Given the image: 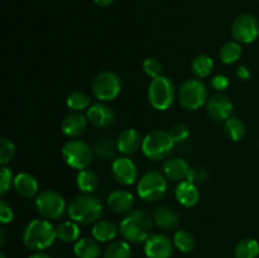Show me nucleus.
I'll list each match as a JSON object with an SVG mask.
<instances>
[{
	"label": "nucleus",
	"instance_id": "nucleus-14",
	"mask_svg": "<svg viewBox=\"0 0 259 258\" xmlns=\"http://www.w3.org/2000/svg\"><path fill=\"white\" fill-rule=\"evenodd\" d=\"M174 247V243L167 235L156 233L149 235L144 242V253L148 258H171Z\"/></svg>",
	"mask_w": 259,
	"mask_h": 258
},
{
	"label": "nucleus",
	"instance_id": "nucleus-34",
	"mask_svg": "<svg viewBox=\"0 0 259 258\" xmlns=\"http://www.w3.org/2000/svg\"><path fill=\"white\" fill-rule=\"evenodd\" d=\"M66 104L72 111L80 113L90 108V98L83 91H72L66 99Z\"/></svg>",
	"mask_w": 259,
	"mask_h": 258
},
{
	"label": "nucleus",
	"instance_id": "nucleus-42",
	"mask_svg": "<svg viewBox=\"0 0 259 258\" xmlns=\"http://www.w3.org/2000/svg\"><path fill=\"white\" fill-rule=\"evenodd\" d=\"M29 258H52V257H51L50 254H47V253L42 252V250H38V252L33 253Z\"/></svg>",
	"mask_w": 259,
	"mask_h": 258
},
{
	"label": "nucleus",
	"instance_id": "nucleus-3",
	"mask_svg": "<svg viewBox=\"0 0 259 258\" xmlns=\"http://www.w3.org/2000/svg\"><path fill=\"white\" fill-rule=\"evenodd\" d=\"M57 239L56 228L47 219H34L23 230V243L30 250H43Z\"/></svg>",
	"mask_w": 259,
	"mask_h": 258
},
{
	"label": "nucleus",
	"instance_id": "nucleus-4",
	"mask_svg": "<svg viewBox=\"0 0 259 258\" xmlns=\"http://www.w3.org/2000/svg\"><path fill=\"white\" fill-rule=\"evenodd\" d=\"M175 147V141L167 131L154 129L149 132L143 138L142 152L144 156L152 161H159L168 157Z\"/></svg>",
	"mask_w": 259,
	"mask_h": 258
},
{
	"label": "nucleus",
	"instance_id": "nucleus-15",
	"mask_svg": "<svg viewBox=\"0 0 259 258\" xmlns=\"http://www.w3.org/2000/svg\"><path fill=\"white\" fill-rule=\"evenodd\" d=\"M89 123L98 129H106L115 123V113L109 105L104 103L91 104L86 113Z\"/></svg>",
	"mask_w": 259,
	"mask_h": 258
},
{
	"label": "nucleus",
	"instance_id": "nucleus-11",
	"mask_svg": "<svg viewBox=\"0 0 259 258\" xmlns=\"http://www.w3.org/2000/svg\"><path fill=\"white\" fill-rule=\"evenodd\" d=\"M232 35L240 45H249L259 37V20L255 15L243 13L232 24Z\"/></svg>",
	"mask_w": 259,
	"mask_h": 258
},
{
	"label": "nucleus",
	"instance_id": "nucleus-39",
	"mask_svg": "<svg viewBox=\"0 0 259 258\" xmlns=\"http://www.w3.org/2000/svg\"><path fill=\"white\" fill-rule=\"evenodd\" d=\"M14 212L12 206L5 200H0V223L2 224H9L13 222Z\"/></svg>",
	"mask_w": 259,
	"mask_h": 258
},
{
	"label": "nucleus",
	"instance_id": "nucleus-16",
	"mask_svg": "<svg viewBox=\"0 0 259 258\" xmlns=\"http://www.w3.org/2000/svg\"><path fill=\"white\" fill-rule=\"evenodd\" d=\"M109 209L116 214H128L134 205V196L128 190H114L106 200Z\"/></svg>",
	"mask_w": 259,
	"mask_h": 258
},
{
	"label": "nucleus",
	"instance_id": "nucleus-37",
	"mask_svg": "<svg viewBox=\"0 0 259 258\" xmlns=\"http://www.w3.org/2000/svg\"><path fill=\"white\" fill-rule=\"evenodd\" d=\"M168 132L169 134H171L172 139L175 141V143H181V142H185L190 136L189 126L184 123L174 124Z\"/></svg>",
	"mask_w": 259,
	"mask_h": 258
},
{
	"label": "nucleus",
	"instance_id": "nucleus-46",
	"mask_svg": "<svg viewBox=\"0 0 259 258\" xmlns=\"http://www.w3.org/2000/svg\"><path fill=\"white\" fill-rule=\"evenodd\" d=\"M258 147H259V141H258Z\"/></svg>",
	"mask_w": 259,
	"mask_h": 258
},
{
	"label": "nucleus",
	"instance_id": "nucleus-17",
	"mask_svg": "<svg viewBox=\"0 0 259 258\" xmlns=\"http://www.w3.org/2000/svg\"><path fill=\"white\" fill-rule=\"evenodd\" d=\"M116 142H118L119 152L125 154V156H129V154L136 153L141 148L143 139H142L141 133L137 129L126 128L118 134Z\"/></svg>",
	"mask_w": 259,
	"mask_h": 258
},
{
	"label": "nucleus",
	"instance_id": "nucleus-32",
	"mask_svg": "<svg viewBox=\"0 0 259 258\" xmlns=\"http://www.w3.org/2000/svg\"><path fill=\"white\" fill-rule=\"evenodd\" d=\"M104 258H132V248L126 240L111 242L104 250Z\"/></svg>",
	"mask_w": 259,
	"mask_h": 258
},
{
	"label": "nucleus",
	"instance_id": "nucleus-5",
	"mask_svg": "<svg viewBox=\"0 0 259 258\" xmlns=\"http://www.w3.org/2000/svg\"><path fill=\"white\" fill-rule=\"evenodd\" d=\"M147 98L152 108L157 110H167L174 104L176 98V89L168 76L161 75L152 78L147 91Z\"/></svg>",
	"mask_w": 259,
	"mask_h": 258
},
{
	"label": "nucleus",
	"instance_id": "nucleus-30",
	"mask_svg": "<svg viewBox=\"0 0 259 258\" xmlns=\"http://www.w3.org/2000/svg\"><path fill=\"white\" fill-rule=\"evenodd\" d=\"M214 68V61L207 55H199L192 60L191 71L195 77L205 78L211 73Z\"/></svg>",
	"mask_w": 259,
	"mask_h": 258
},
{
	"label": "nucleus",
	"instance_id": "nucleus-26",
	"mask_svg": "<svg viewBox=\"0 0 259 258\" xmlns=\"http://www.w3.org/2000/svg\"><path fill=\"white\" fill-rule=\"evenodd\" d=\"M76 184L83 194H93L99 186V177L93 169H81L76 176Z\"/></svg>",
	"mask_w": 259,
	"mask_h": 258
},
{
	"label": "nucleus",
	"instance_id": "nucleus-10",
	"mask_svg": "<svg viewBox=\"0 0 259 258\" xmlns=\"http://www.w3.org/2000/svg\"><path fill=\"white\" fill-rule=\"evenodd\" d=\"M34 205L37 211L47 220H57L65 215L66 201L61 194L53 190H45L35 196Z\"/></svg>",
	"mask_w": 259,
	"mask_h": 258
},
{
	"label": "nucleus",
	"instance_id": "nucleus-20",
	"mask_svg": "<svg viewBox=\"0 0 259 258\" xmlns=\"http://www.w3.org/2000/svg\"><path fill=\"white\" fill-rule=\"evenodd\" d=\"M153 222L161 229L171 230L179 227L180 217L176 210L169 205H159L153 212Z\"/></svg>",
	"mask_w": 259,
	"mask_h": 258
},
{
	"label": "nucleus",
	"instance_id": "nucleus-28",
	"mask_svg": "<svg viewBox=\"0 0 259 258\" xmlns=\"http://www.w3.org/2000/svg\"><path fill=\"white\" fill-rule=\"evenodd\" d=\"M259 254V243L253 238H244L235 245L234 258H257Z\"/></svg>",
	"mask_w": 259,
	"mask_h": 258
},
{
	"label": "nucleus",
	"instance_id": "nucleus-18",
	"mask_svg": "<svg viewBox=\"0 0 259 258\" xmlns=\"http://www.w3.org/2000/svg\"><path fill=\"white\" fill-rule=\"evenodd\" d=\"M88 121L89 120L86 116H83L81 113L73 111V113L66 115L65 119L62 120L61 132L68 138H77L86 131Z\"/></svg>",
	"mask_w": 259,
	"mask_h": 258
},
{
	"label": "nucleus",
	"instance_id": "nucleus-43",
	"mask_svg": "<svg viewBox=\"0 0 259 258\" xmlns=\"http://www.w3.org/2000/svg\"><path fill=\"white\" fill-rule=\"evenodd\" d=\"M95 2L96 5H99V7H109V5H111L114 3V0H94Z\"/></svg>",
	"mask_w": 259,
	"mask_h": 258
},
{
	"label": "nucleus",
	"instance_id": "nucleus-41",
	"mask_svg": "<svg viewBox=\"0 0 259 258\" xmlns=\"http://www.w3.org/2000/svg\"><path fill=\"white\" fill-rule=\"evenodd\" d=\"M235 73H237V77L240 78V80H248L250 77V70L245 65H240L235 71Z\"/></svg>",
	"mask_w": 259,
	"mask_h": 258
},
{
	"label": "nucleus",
	"instance_id": "nucleus-29",
	"mask_svg": "<svg viewBox=\"0 0 259 258\" xmlns=\"http://www.w3.org/2000/svg\"><path fill=\"white\" fill-rule=\"evenodd\" d=\"M242 53V45L237 40H232V42H227L225 45L222 46L219 51V58L225 65H232V63L237 62L239 60Z\"/></svg>",
	"mask_w": 259,
	"mask_h": 258
},
{
	"label": "nucleus",
	"instance_id": "nucleus-25",
	"mask_svg": "<svg viewBox=\"0 0 259 258\" xmlns=\"http://www.w3.org/2000/svg\"><path fill=\"white\" fill-rule=\"evenodd\" d=\"M118 151V142L110 136L99 137L94 144V152L96 153V156L104 159L114 158Z\"/></svg>",
	"mask_w": 259,
	"mask_h": 258
},
{
	"label": "nucleus",
	"instance_id": "nucleus-23",
	"mask_svg": "<svg viewBox=\"0 0 259 258\" xmlns=\"http://www.w3.org/2000/svg\"><path fill=\"white\" fill-rule=\"evenodd\" d=\"M73 252L77 258H99L101 248L95 238H80L73 245Z\"/></svg>",
	"mask_w": 259,
	"mask_h": 258
},
{
	"label": "nucleus",
	"instance_id": "nucleus-40",
	"mask_svg": "<svg viewBox=\"0 0 259 258\" xmlns=\"http://www.w3.org/2000/svg\"><path fill=\"white\" fill-rule=\"evenodd\" d=\"M211 86L217 91H225L228 88H229V78L225 75H215L214 77L211 78Z\"/></svg>",
	"mask_w": 259,
	"mask_h": 258
},
{
	"label": "nucleus",
	"instance_id": "nucleus-44",
	"mask_svg": "<svg viewBox=\"0 0 259 258\" xmlns=\"http://www.w3.org/2000/svg\"><path fill=\"white\" fill-rule=\"evenodd\" d=\"M5 239H7V233H5V229H0V244H4Z\"/></svg>",
	"mask_w": 259,
	"mask_h": 258
},
{
	"label": "nucleus",
	"instance_id": "nucleus-2",
	"mask_svg": "<svg viewBox=\"0 0 259 258\" xmlns=\"http://www.w3.org/2000/svg\"><path fill=\"white\" fill-rule=\"evenodd\" d=\"M67 214L77 224H95L103 215V204L93 194L78 195L67 206Z\"/></svg>",
	"mask_w": 259,
	"mask_h": 258
},
{
	"label": "nucleus",
	"instance_id": "nucleus-24",
	"mask_svg": "<svg viewBox=\"0 0 259 258\" xmlns=\"http://www.w3.org/2000/svg\"><path fill=\"white\" fill-rule=\"evenodd\" d=\"M118 227L110 220H98L93 225V238H95L99 243H106L113 240L118 234Z\"/></svg>",
	"mask_w": 259,
	"mask_h": 258
},
{
	"label": "nucleus",
	"instance_id": "nucleus-45",
	"mask_svg": "<svg viewBox=\"0 0 259 258\" xmlns=\"http://www.w3.org/2000/svg\"><path fill=\"white\" fill-rule=\"evenodd\" d=\"M0 258H7V257H5L4 253H2V254H0Z\"/></svg>",
	"mask_w": 259,
	"mask_h": 258
},
{
	"label": "nucleus",
	"instance_id": "nucleus-31",
	"mask_svg": "<svg viewBox=\"0 0 259 258\" xmlns=\"http://www.w3.org/2000/svg\"><path fill=\"white\" fill-rule=\"evenodd\" d=\"M224 133L230 141L239 142L245 136V124L237 116H230L224 121Z\"/></svg>",
	"mask_w": 259,
	"mask_h": 258
},
{
	"label": "nucleus",
	"instance_id": "nucleus-6",
	"mask_svg": "<svg viewBox=\"0 0 259 258\" xmlns=\"http://www.w3.org/2000/svg\"><path fill=\"white\" fill-rule=\"evenodd\" d=\"M180 105L186 110H197L207 101V88L201 78H187L180 86L177 93Z\"/></svg>",
	"mask_w": 259,
	"mask_h": 258
},
{
	"label": "nucleus",
	"instance_id": "nucleus-33",
	"mask_svg": "<svg viewBox=\"0 0 259 258\" xmlns=\"http://www.w3.org/2000/svg\"><path fill=\"white\" fill-rule=\"evenodd\" d=\"M174 245L182 253H190L196 245L195 237L185 229H179L174 235Z\"/></svg>",
	"mask_w": 259,
	"mask_h": 258
},
{
	"label": "nucleus",
	"instance_id": "nucleus-21",
	"mask_svg": "<svg viewBox=\"0 0 259 258\" xmlns=\"http://www.w3.org/2000/svg\"><path fill=\"white\" fill-rule=\"evenodd\" d=\"M175 195H176L177 201L185 207L195 206L200 200V191L197 186L195 182L187 181V180L180 182L179 186L176 187Z\"/></svg>",
	"mask_w": 259,
	"mask_h": 258
},
{
	"label": "nucleus",
	"instance_id": "nucleus-12",
	"mask_svg": "<svg viewBox=\"0 0 259 258\" xmlns=\"http://www.w3.org/2000/svg\"><path fill=\"white\" fill-rule=\"evenodd\" d=\"M111 175L116 182L124 186L133 185L138 180V167L128 157H119L111 164Z\"/></svg>",
	"mask_w": 259,
	"mask_h": 258
},
{
	"label": "nucleus",
	"instance_id": "nucleus-7",
	"mask_svg": "<svg viewBox=\"0 0 259 258\" xmlns=\"http://www.w3.org/2000/svg\"><path fill=\"white\" fill-rule=\"evenodd\" d=\"M62 156L66 163L75 169L89 168L94 158V149L81 139L71 138L63 144Z\"/></svg>",
	"mask_w": 259,
	"mask_h": 258
},
{
	"label": "nucleus",
	"instance_id": "nucleus-27",
	"mask_svg": "<svg viewBox=\"0 0 259 258\" xmlns=\"http://www.w3.org/2000/svg\"><path fill=\"white\" fill-rule=\"evenodd\" d=\"M56 235H57V239L63 243L77 242L80 239V228L77 223L73 220L62 222L56 227Z\"/></svg>",
	"mask_w": 259,
	"mask_h": 258
},
{
	"label": "nucleus",
	"instance_id": "nucleus-8",
	"mask_svg": "<svg viewBox=\"0 0 259 258\" xmlns=\"http://www.w3.org/2000/svg\"><path fill=\"white\" fill-rule=\"evenodd\" d=\"M167 191L166 176L162 172L151 169L139 179L137 192L143 201H158Z\"/></svg>",
	"mask_w": 259,
	"mask_h": 258
},
{
	"label": "nucleus",
	"instance_id": "nucleus-36",
	"mask_svg": "<svg viewBox=\"0 0 259 258\" xmlns=\"http://www.w3.org/2000/svg\"><path fill=\"white\" fill-rule=\"evenodd\" d=\"M143 70L149 77L154 78L158 77L162 75V71H163V65H162L161 61L156 57H148L147 60H144L143 62Z\"/></svg>",
	"mask_w": 259,
	"mask_h": 258
},
{
	"label": "nucleus",
	"instance_id": "nucleus-35",
	"mask_svg": "<svg viewBox=\"0 0 259 258\" xmlns=\"http://www.w3.org/2000/svg\"><path fill=\"white\" fill-rule=\"evenodd\" d=\"M15 154V146L10 139L2 137L0 139V164L5 166L13 159Z\"/></svg>",
	"mask_w": 259,
	"mask_h": 258
},
{
	"label": "nucleus",
	"instance_id": "nucleus-9",
	"mask_svg": "<svg viewBox=\"0 0 259 258\" xmlns=\"http://www.w3.org/2000/svg\"><path fill=\"white\" fill-rule=\"evenodd\" d=\"M121 78L113 71H101L91 82V91L98 100L111 101L118 98L121 91Z\"/></svg>",
	"mask_w": 259,
	"mask_h": 258
},
{
	"label": "nucleus",
	"instance_id": "nucleus-1",
	"mask_svg": "<svg viewBox=\"0 0 259 258\" xmlns=\"http://www.w3.org/2000/svg\"><path fill=\"white\" fill-rule=\"evenodd\" d=\"M152 225L153 220L151 214L143 209H136L125 214L119 224V232L124 240L133 244H139L149 238Z\"/></svg>",
	"mask_w": 259,
	"mask_h": 258
},
{
	"label": "nucleus",
	"instance_id": "nucleus-38",
	"mask_svg": "<svg viewBox=\"0 0 259 258\" xmlns=\"http://www.w3.org/2000/svg\"><path fill=\"white\" fill-rule=\"evenodd\" d=\"M13 181L14 179H13L12 171L8 167L2 166V169H0V195L7 194Z\"/></svg>",
	"mask_w": 259,
	"mask_h": 258
},
{
	"label": "nucleus",
	"instance_id": "nucleus-22",
	"mask_svg": "<svg viewBox=\"0 0 259 258\" xmlns=\"http://www.w3.org/2000/svg\"><path fill=\"white\" fill-rule=\"evenodd\" d=\"M13 186L18 195L23 197H30L38 195V181L29 172H20L14 177Z\"/></svg>",
	"mask_w": 259,
	"mask_h": 258
},
{
	"label": "nucleus",
	"instance_id": "nucleus-19",
	"mask_svg": "<svg viewBox=\"0 0 259 258\" xmlns=\"http://www.w3.org/2000/svg\"><path fill=\"white\" fill-rule=\"evenodd\" d=\"M190 169L191 168H190L189 163L184 158H180V157L166 159L162 164V174L166 176V179L172 180V181L186 180Z\"/></svg>",
	"mask_w": 259,
	"mask_h": 258
},
{
	"label": "nucleus",
	"instance_id": "nucleus-13",
	"mask_svg": "<svg viewBox=\"0 0 259 258\" xmlns=\"http://www.w3.org/2000/svg\"><path fill=\"white\" fill-rule=\"evenodd\" d=\"M232 100L224 94H215L210 96L206 101V113L214 121H227L230 116H233Z\"/></svg>",
	"mask_w": 259,
	"mask_h": 258
}]
</instances>
